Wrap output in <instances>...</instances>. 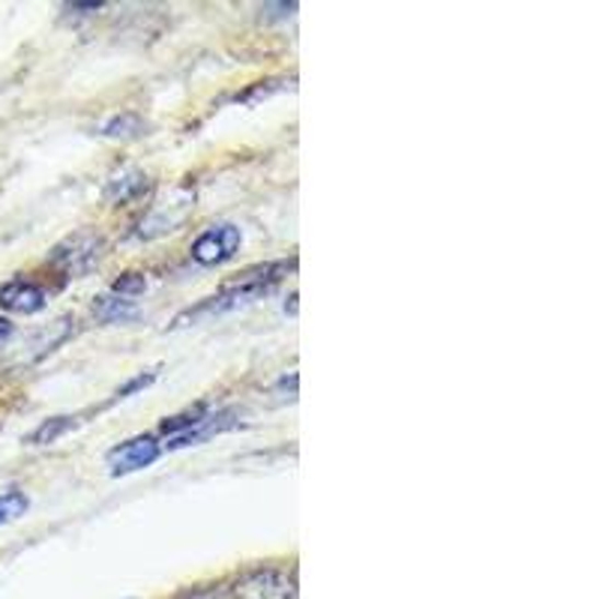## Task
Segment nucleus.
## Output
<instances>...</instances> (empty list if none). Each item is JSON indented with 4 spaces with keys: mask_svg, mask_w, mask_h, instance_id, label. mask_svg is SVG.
Returning <instances> with one entry per match:
<instances>
[{
    "mask_svg": "<svg viewBox=\"0 0 599 599\" xmlns=\"http://www.w3.org/2000/svg\"><path fill=\"white\" fill-rule=\"evenodd\" d=\"M295 267H297L295 258L273 261V264L255 267V270L246 273L240 283L228 285V288H222L219 295L207 297V300H201V303L193 306V309L181 312V315L174 318V324H171V327L174 330L193 327V324H201V321H210V318L226 315V312H231V309H240V306L252 303V300H258V297H264L267 291H273V288L288 276V273L295 270Z\"/></svg>",
    "mask_w": 599,
    "mask_h": 599,
    "instance_id": "nucleus-1",
    "label": "nucleus"
},
{
    "mask_svg": "<svg viewBox=\"0 0 599 599\" xmlns=\"http://www.w3.org/2000/svg\"><path fill=\"white\" fill-rule=\"evenodd\" d=\"M195 210V193L189 186H181V189H174V193L165 198V201H159L153 210L148 214V219L141 222V238L153 240L159 234H169V231H177V226L186 222V216Z\"/></svg>",
    "mask_w": 599,
    "mask_h": 599,
    "instance_id": "nucleus-2",
    "label": "nucleus"
},
{
    "mask_svg": "<svg viewBox=\"0 0 599 599\" xmlns=\"http://www.w3.org/2000/svg\"><path fill=\"white\" fill-rule=\"evenodd\" d=\"M102 250H105L102 238H96L91 231H79V234L67 238L51 252V264L69 273V276H81V273L96 267V261L102 258Z\"/></svg>",
    "mask_w": 599,
    "mask_h": 599,
    "instance_id": "nucleus-3",
    "label": "nucleus"
},
{
    "mask_svg": "<svg viewBox=\"0 0 599 599\" xmlns=\"http://www.w3.org/2000/svg\"><path fill=\"white\" fill-rule=\"evenodd\" d=\"M240 243H243V231L231 222H219V226L207 228L189 252H193V261H198L201 267H216V264H226V261L234 258Z\"/></svg>",
    "mask_w": 599,
    "mask_h": 599,
    "instance_id": "nucleus-4",
    "label": "nucleus"
},
{
    "mask_svg": "<svg viewBox=\"0 0 599 599\" xmlns=\"http://www.w3.org/2000/svg\"><path fill=\"white\" fill-rule=\"evenodd\" d=\"M234 599H297V585L279 569H255L234 585Z\"/></svg>",
    "mask_w": 599,
    "mask_h": 599,
    "instance_id": "nucleus-5",
    "label": "nucleus"
},
{
    "mask_svg": "<svg viewBox=\"0 0 599 599\" xmlns=\"http://www.w3.org/2000/svg\"><path fill=\"white\" fill-rule=\"evenodd\" d=\"M159 452H162V447L153 438H133V441L120 444L117 450L108 452L112 476L136 474L141 468H150L159 459Z\"/></svg>",
    "mask_w": 599,
    "mask_h": 599,
    "instance_id": "nucleus-6",
    "label": "nucleus"
},
{
    "mask_svg": "<svg viewBox=\"0 0 599 599\" xmlns=\"http://www.w3.org/2000/svg\"><path fill=\"white\" fill-rule=\"evenodd\" d=\"M46 291L31 279H10L0 285V309L15 312V315H34L46 309Z\"/></svg>",
    "mask_w": 599,
    "mask_h": 599,
    "instance_id": "nucleus-7",
    "label": "nucleus"
},
{
    "mask_svg": "<svg viewBox=\"0 0 599 599\" xmlns=\"http://www.w3.org/2000/svg\"><path fill=\"white\" fill-rule=\"evenodd\" d=\"M238 414L234 411H222V414H207V417L195 426V429L183 431V435H177V438H171L169 441V450H181V447H193V444H201L207 441V438H214V435H222V431H228L234 423H238Z\"/></svg>",
    "mask_w": 599,
    "mask_h": 599,
    "instance_id": "nucleus-8",
    "label": "nucleus"
},
{
    "mask_svg": "<svg viewBox=\"0 0 599 599\" xmlns=\"http://www.w3.org/2000/svg\"><path fill=\"white\" fill-rule=\"evenodd\" d=\"M145 189H148V177H145L141 171H126V174H120V177H114V181L108 183L105 198H108V201L126 204L133 201L136 195L145 193Z\"/></svg>",
    "mask_w": 599,
    "mask_h": 599,
    "instance_id": "nucleus-9",
    "label": "nucleus"
},
{
    "mask_svg": "<svg viewBox=\"0 0 599 599\" xmlns=\"http://www.w3.org/2000/svg\"><path fill=\"white\" fill-rule=\"evenodd\" d=\"M79 426V419L76 417H51L46 423H39L34 431H31V438L27 444H34V447H48V444H57L67 431H72Z\"/></svg>",
    "mask_w": 599,
    "mask_h": 599,
    "instance_id": "nucleus-10",
    "label": "nucleus"
},
{
    "mask_svg": "<svg viewBox=\"0 0 599 599\" xmlns=\"http://www.w3.org/2000/svg\"><path fill=\"white\" fill-rule=\"evenodd\" d=\"M145 129H148V124H145L138 114L124 112V114H114L112 120L102 126V136L105 138H138V136H145Z\"/></svg>",
    "mask_w": 599,
    "mask_h": 599,
    "instance_id": "nucleus-11",
    "label": "nucleus"
},
{
    "mask_svg": "<svg viewBox=\"0 0 599 599\" xmlns=\"http://www.w3.org/2000/svg\"><path fill=\"white\" fill-rule=\"evenodd\" d=\"M96 315L105 324H114V321H129V318L136 315V303L133 300H124V297H100L96 300Z\"/></svg>",
    "mask_w": 599,
    "mask_h": 599,
    "instance_id": "nucleus-12",
    "label": "nucleus"
},
{
    "mask_svg": "<svg viewBox=\"0 0 599 599\" xmlns=\"http://www.w3.org/2000/svg\"><path fill=\"white\" fill-rule=\"evenodd\" d=\"M204 417H207V405H204V402H198V405L189 407V411H183V414H177V417L162 419V431H165V435H171V438H177V435H183V431L195 429V426H198Z\"/></svg>",
    "mask_w": 599,
    "mask_h": 599,
    "instance_id": "nucleus-13",
    "label": "nucleus"
},
{
    "mask_svg": "<svg viewBox=\"0 0 599 599\" xmlns=\"http://www.w3.org/2000/svg\"><path fill=\"white\" fill-rule=\"evenodd\" d=\"M27 507H31V500H27V495L19 492V488H7V492H0V525H7V521L24 516Z\"/></svg>",
    "mask_w": 599,
    "mask_h": 599,
    "instance_id": "nucleus-14",
    "label": "nucleus"
},
{
    "mask_svg": "<svg viewBox=\"0 0 599 599\" xmlns=\"http://www.w3.org/2000/svg\"><path fill=\"white\" fill-rule=\"evenodd\" d=\"M145 291H148V276H145V273H124V276L114 279L112 285V295L124 297V300L145 295Z\"/></svg>",
    "mask_w": 599,
    "mask_h": 599,
    "instance_id": "nucleus-15",
    "label": "nucleus"
},
{
    "mask_svg": "<svg viewBox=\"0 0 599 599\" xmlns=\"http://www.w3.org/2000/svg\"><path fill=\"white\" fill-rule=\"evenodd\" d=\"M264 12V19H291L297 12V3H267V7H261Z\"/></svg>",
    "mask_w": 599,
    "mask_h": 599,
    "instance_id": "nucleus-16",
    "label": "nucleus"
},
{
    "mask_svg": "<svg viewBox=\"0 0 599 599\" xmlns=\"http://www.w3.org/2000/svg\"><path fill=\"white\" fill-rule=\"evenodd\" d=\"M153 378H157V375L150 372V375H138L136 381H129V384L124 387V390H117V399H126L129 396V393H136V390H141V387H148L150 381H153Z\"/></svg>",
    "mask_w": 599,
    "mask_h": 599,
    "instance_id": "nucleus-17",
    "label": "nucleus"
},
{
    "mask_svg": "<svg viewBox=\"0 0 599 599\" xmlns=\"http://www.w3.org/2000/svg\"><path fill=\"white\" fill-rule=\"evenodd\" d=\"M10 333H12V324H10V321H3V318H0V342L10 339Z\"/></svg>",
    "mask_w": 599,
    "mask_h": 599,
    "instance_id": "nucleus-18",
    "label": "nucleus"
}]
</instances>
